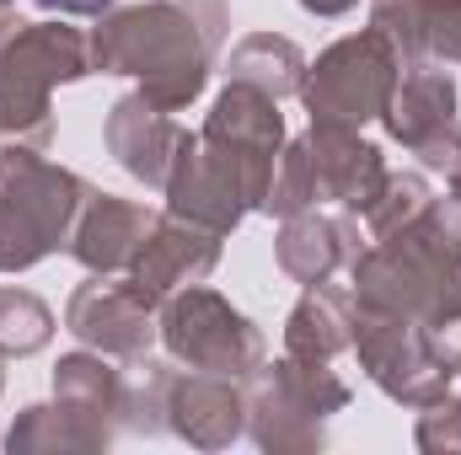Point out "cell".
<instances>
[{"label":"cell","instance_id":"cell-1","mask_svg":"<svg viewBox=\"0 0 461 455\" xmlns=\"http://www.w3.org/2000/svg\"><path fill=\"white\" fill-rule=\"evenodd\" d=\"M210 65H215V49L204 43L199 22L177 0H140L129 11L97 16L92 70L134 76L140 92L167 113H183L204 97Z\"/></svg>","mask_w":461,"mask_h":455},{"label":"cell","instance_id":"cell-2","mask_svg":"<svg viewBox=\"0 0 461 455\" xmlns=\"http://www.w3.org/2000/svg\"><path fill=\"white\" fill-rule=\"evenodd\" d=\"M86 193L92 188L38 145L0 150V273H27L70 246Z\"/></svg>","mask_w":461,"mask_h":455},{"label":"cell","instance_id":"cell-3","mask_svg":"<svg viewBox=\"0 0 461 455\" xmlns=\"http://www.w3.org/2000/svg\"><path fill=\"white\" fill-rule=\"evenodd\" d=\"M92 76V38L65 22H22L0 43V139L49 145L54 139V86Z\"/></svg>","mask_w":461,"mask_h":455},{"label":"cell","instance_id":"cell-4","mask_svg":"<svg viewBox=\"0 0 461 455\" xmlns=\"http://www.w3.org/2000/svg\"><path fill=\"white\" fill-rule=\"evenodd\" d=\"M247 397V434L263 451H322L328 418L348 407V380L328 359H274L241 375Z\"/></svg>","mask_w":461,"mask_h":455},{"label":"cell","instance_id":"cell-5","mask_svg":"<svg viewBox=\"0 0 461 455\" xmlns=\"http://www.w3.org/2000/svg\"><path fill=\"white\" fill-rule=\"evenodd\" d=\"M402 76V59L397 49L365 27V32H348L333 49L317 54V65H306V81H301V103L312 123H339V129H365L386 113L392 103V86Z\"/></svg>","mask_w":461,"mask_h":455},{"label":"cell","instance_id":"cell-6","mask_svg":"<svg viewBox=\"0 0 461 455\" xmlns=\"http://www.w3.org/2000/svg\"><path fill=\"white\" fill-rule=\"evenodd\" d=\"M161 322V343L177 364L188 370H215V375H252L263 364V333L252 317H241L221 290L188 284L177 295L161 300L156 311Z\"/></svg>","mask_w":461,"mask_h":455},{"label":"cell","instance_id":"cell-7","mask_svg":"<svg viewBox=\"0 0 461 455\" xmlns=\"http://www.w3.org/2000/svg\"><path fill=\"white\" fill-rule=\"evenodd\" d=\"M348 348L359 353V370L402 407H429V402L451 397V364H446L435 333L419 327L413 317L354 306V343Z\"/></svg>","mask_w":461,"mask_h":455},{"label":"cell","instance_id":"cell-8","mask_svg":"<svg viewBox=\"0 0 461 455\" xmlns=\"http://www.w3.org/2000/svg\"><path fill=\"white\" fill-rule=\"evenodd\" d=\"M161 306H150L129 279L118 273H92L86 284H76V295L65 300V327L86 348L108 353V359H145L150 343L161 338V322H156Z\"/></svg>","mask_w":461,"mask_h":455},{"label":"cell","instance_id":"cell-9","mask_svg":"<svg viewBox=\"0 0 461 455\" xmlns=\"http://www.w3.org/2000/svg\"><path fill=\"white\" fill-rule=\"evenodd\" d=\"M221 241H226V236L210 230V226H194V220H183V215H156L150 241L140 246V257H134V268H129V284H134L150 306H161L167 295H177V290H188V284H204V279L215 273Z\"/></svg>","mask_w":461,"mask_h":455},{"label":"cell","instance_id":"cell-10","mask_svg":"<svg viewBox=\"0 0 461 455\" xmlns=\"http://www.w3.org/2000/svg\"><path fill=\"white\" fill-rule=\"evenodd\" d=\"M370 246V236L359 230V215H322V210H301L290 215L274 236V257L295 284H328L333 273H344L359 263V252Z\"/></svg>","mask_w":461,"mask_h":455},{"label":"cell","instance_id":"cell-11","mask_svg":"<svg viewBox=\"0 0 461 455\" xmlns=\"http://www.w3.org/2000/svg\"><path fill=\"white\" fill-rule=\"evenodd\" d=\"M103 139L113 150V161L145 188H167V172H172V156L183 145V123L156 108L145 92H129L108 108V123H103Z\"/></svg>","mask_w":461,"mask_h":455},{"label":"cell","instance_id":"cell-12","mask_svg":"<svg viewBox=\"0 0 461 455\" xmlns=\"http://www.w3.org/2000/svg\"><path fill=\"white\" fill-rule=\"evenodd\" d=\"M150 230H156V210L92 188L81 204V220L70 230V257L86 273H129L140 246L150 241Z\"/></svg>","mask_w":461,"mask_h":455},{"label":"cell","instance_id":"cell-13","mask_svg":"<svg viewBox=\"0 0 461 455\" xmlns=\"http://www.w3.org/2000/svg\"><path fill=\"white\" fill-rule=\"evenodd\" d=\"M306 150H312V172H317L322 204L333 199L348 215H365L370 199L386 183L381 150L370 139H359V129H339V123H312L306 129Z\"/></svg>","mask_w":461,"mask_h":455},{"label":"cell","instance_id":"cell-14","mask_svg":"<svg viewBox=\"0 0 461 455\" xmlns=\"http://www.w3.org/2000/svg\"><path fill=\"white\" fill-rule=\"evenodd\" d=\"M172 434L199 451H226L230 440L247 434V397L236 375L188 370L172 386Z\"/></svg>","mask_w":461,"mask_h":455},{"label":"cell","instance_id":"cell-15","mask_svg":"<svg viewBox=\"0 0 461 455\" xmlns=\"http://www.w3.org/2000/svg\"><path fill=\"white\" fill-rule=\"evenodd\" d=\"M54 402L97 440V451H108L113 434L123 429V375L97 348L65 353L54 364Z\"/></svg>","mask_w":461,"mask_h":455},{"label":"cell","instance_id":"cell-16","mask_svg":"<svg viewBox=\"0 0 461 455\" xmlns=\"http://www.w3.org/2000/svg\"><path fill=\"white\" fill-rule=\"evenodd\" d=\"M204 139L221 145V150H230V156L279 161V150H285V113H279V97H268V92H258V86L226 81V92L215 97V108L204 118Z\"/></svg>","mask_w":461,"mask_h":455},{"label":"cell","instance_id":"cell-17","mask_svg":"<svg viewBox=\"0 0 461 455\" xmlns=\"http://www.w3.org/2000/svg\"><path fill=\"white\" fill-rule=\"evenodd\" d=\"M456 118V81H451V70L440 65V59H413V65H402V76H397V86H392V103H386V134L397 139V145H419V139H429L440 123H451Z\"/></svg>","mask_w":461,"mask_h":455},{"label":"cell","instance_id":"cell-18","mask_svg":"<svg viewBox=\"0 0 461 455\" xmlns=\"http://www.w3.org/2000/svg\"><path fill=\"white\" fill-rule=\"evenodd\" d=\"M348 343H354V295L339 290L333 279L312 284L295 300L290 322H285V353H295V359H328L333 364Z\"/></svg>","mask_w":461,"mask_h":455},{"label":"cell","instance_id":"cell-19","mask_svg":"<svg viewBox=\"0 0 461 455\" xmlns=\"http://www.w3.org/2000/svg\"><path fill=\"white\" fill-rule=\"evenodd\" d=\"M226 81L236 86H258L268 97H301V81H306V54L279 38V32H247L226 49Z\"/></svg>","mask_w":461,"mask_h":455},{"label":"cell","instance_id":"cell-20","mask_svg":"<svg viewBox=\"0 0 461 455\" xmlns=\"http://www.w3.org/2000/svg\"><path fill=\"white\" fill-rule=\"evenodd\" d=\"M172 386L177 370L161 359H134V375H123V429L134 434H167L172 429Z\"/></svg>","mask_w":461,"mask_h":455},{"label":"cell","instance_id":"cell-21","mask_svg":"<svg viewBox=\"0 0 461 455\" xmlns=\"http://www.w3.org/2000/svg\"><path fill=\"white\" fill-rule=\"evenodd\" d=\"M5 451H97V440L59 407V402H32L16 413L11 434H5Z\"/></svg>","mask_w":461,"mask_h":455},{"label":"cell","instance_id":"cell-22","mask_svg":"<svg viewBox=\"0 0 461 455\" xmlns=\"http://www.w3.org/2000/svg\"><path fill=\"white\" fill-rule=\"evenodd\" d=\"M54 338V311L16 284H0V359H27Z\"/></svg>","mask_w":461,"mask_h":455},{"label":"cell","instance_id":"cell-23","mask_svg":"<svg viewBox=\"0 0 461 455\" xmlns=\"http://www.w3.org/2000/svg\"><path fill=\"white\" fill-rule=\"evenodd\" d=\"M322 193H317V172H312V150H306V134L301 139H285L279 161H274V177H268V199H263V215L274 220H290L301 210H317Z\"/></svg>","mask_w":461,"mask_h":455},{"label":"cell","instance_id":"cell-24","mask_svg":"<svg viewBox=\"0 0 461 455\" xmlns=\"http://www.w3.org/2000/svg\"><path fill=\"white\" fill-rule=\"evenodd\" d=\"M429 183L419 177V172H386V183H381V193L370 199V210L359 215L365 220V236L370 241H386V236H397V230H408L424 210H429Z\"/></svg>","mask_w":461,"mask_h":455},{"label":"cell","instance_id":"cell-25","mask_svg":"<svg viewBox=\"0 0 461 455\" xmlns=\"http://www.w3.org/2000/svg\"><path fill=\"white\" fill-rule=\"evenodd\" d=\"M429 11L435 0H370V27L397 49L402 65L429 59Z\"/></svg>","mask_w":461,"mask_h":455},{"label":"cell","instance_id":"cell-26","mask_svg":"<svg viewBox=\"0 0 461 455\" xmlns=\"http://www.w3.org/2000/svg\"><path fill=\"white\" fill-rule=\"evenodd\" d=\"M413 440H419V451H429V455H461V402L456 397H440V402L419 407Z\"/></svg>","mask_w":461,"mask_h":455},{"label":"cell","instance_id":"cell-27","mask_svg":"<svg viewBox=\"0 0 461 455\" xmlns=\"http://www.w3.org/2000/svg\"><path fill=\"white\" fill-rule=\"evenodd\" d=\"M429 59L461 65V0H435V11H429Z\"/></svg>","mask_w":461,"mask_h":455},{"label":"cell","instance_id":"cell-28","mask_svg":"<svg viewBox=\"0 0 461 455\" xmlns=\"http://www.w3.org/2000/svg\"><path fill=\"white\" fill-rule=\"evenodd\" d=\"M413 156H419L424 166L446 172V177H461V118L440 123L429 139H419V145H413Z\"/></svg>","mask_w":461,"mask_h":455},{"label":"cell","instance_id":"cell-29","mask_svg":"<svg viewBox=\"0 0 461 455\" xmlns=\"http://www.w3.org/2000/svg\"><path fill=\"white\" fill-rule=\"evenodd\" d=\"M194 22H199V32H204V43L221 54V43H226V27H230V11H226V0H177Z\"/></svg>","mask_w":461,"mask_h":455},{"label":"cell","instance_id":"cell-30","mask_svg":"<svg viewBox=\"0 0 461 455\" xmlns=\"http://www.w3.org/2000/svg\"><path fill=\"white\" fill-rule=\"evenodd\" d=\"M32 5H43L54 16H108L113 11V0H32Z\"/></svg>","mask_w":461,"mask_h":455},{"label":"cell","instance_id":"cell-31","mask_svg":"<svg viewBox=\"0 0 461 455\" xmlns=\"http://www.w3.org/2000/svg\"><path fill=\"white\" fill-rule=\"evenodd\" d=\"M359 0H301V11H312V16H348Z\"/></svg>","mask_w":461,"mask_h":455},{"label":"cell","instance_id":"cell-32","mask_svg":"<svg viewBox=\"0 0 461 455\" xmlns=\"http://www.w3.org/2000/svg\"><path fill=\"white\" fill-rule=\"evenodd\" d=\"M16 27H22V16H16V0H0V43H5Z\"/></svg>","mask_w":461,"mask_h":455},{"label":"cell","instance_id":"cell-33","mask_svg":"<svg viewBox=\"0 0 461 455\" xmlns=\"http://www.w3.org/2000/svg\"><path fill=\"white\" fill-rule=\"evenodd\" d=\"M451 397H456V402H461V359H456V364H451Z\"/></svg>","mask_w":461,"mask_h":455},{"label":"cell","instance_id":"cell-34","mask_svg":"<svg viewBox=\"0 0 461 455\" xmlns=\"http://www.w3.org/2000/svg\"><path fill=\"white\" fill-rule=\"evenodd\" d=\"M451 188H456V193H461V177H451Z\"/></svg>","mask_w":461,"mask_h":455}]
</instances>
